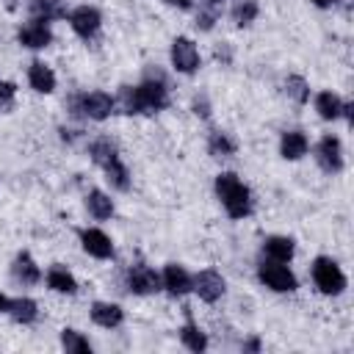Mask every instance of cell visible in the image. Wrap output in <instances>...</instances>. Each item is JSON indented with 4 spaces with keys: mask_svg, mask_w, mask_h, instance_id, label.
<instances>
[{
    "mask_svg": "<svg viewBox=\"0 0 354 354\" xmlns=\"http://www.w3.org/2000/svg\"><path fill=\"white\" fill-rule=\"evenodd\" d=\"M207 149H210L213 158H230V155H235V141L227 133L213 130L210 138H207Z\"/></svg>",
    "mask_w": 354,
    "mask_h": 354,
    "instance_id": "484cf974",
    "label": "cell"
},
{
    "mask_svg": "<svg viewBox=\"0 0 354 354\" xmlns=\"http://www.w3.org/2000/svg\"><path fill=\"white\" fill-rule=\"evenodd\" d=\"M213 22H216V14H213V11H202V14L196 17V28H199V30H210Z\"/></svg>",
    "mask_w": 354,
    "mask_h": 354,
    "instance_id": "d6a6232c",
    "label": "cell"
},
{
    "mask_svg": "<svg viewBox=\"0 0 354 354\" xmlns=\"http://www.w3.org/2000/svg\"><path fill=\"white\" fill-rule=\"evenodd\" d=\"M337 0H313V6H318V8H332Z\"/></svg>",
    "mask_w": 354,
    "mask_h": 354,
    "instance_id": "d590c367",
    "label": "cell"
},
{
    "mask_svg": "<svg viewBox=\"0 0 354 354\" xmlns=\"http://www.w3.org/2000/svg\"><path fill=\"white\" fill-rule=\"evenodd\" d=\"M163 3H166V6H174V8H183V11H188V8L194 6L191 0H163Z\"/></svg>",
    "mask_w": 354,
    "mask_h": 354,
    "instance_id": "e575fe53",
    "label": "cell"
},
{
    "mask_svg": "<svg viewBox=\"0 0 354 354\" xmlns=\"http://www.w3.org/2000/svg\"><path fill=\"white\" fill-rule=\"evenodd\" d=\"M86 207H88V213L97 218V221H105V218H111L113 216V199L108 196V194H102V191H88V196H86Z\"/></svg>",
    "mask_w": 354,
    "mask_h": 354,
    "instance_id": "44dd1931",
    "label": "cell"
},
{
    "mask_svg": "<svg viewBox=\"0 0 354 354\" xmlns=\"http://www.w3.org/2000/svg\"><path fill=\"white\" fill-rule=\"evenodd\" d=\"M61 346L72 354H91V343L77 332V329H64L61 332Z\"/></svg>",
    "mask_w": 354,
    "mask_h": 354,
    "instance_id": "f546056e",
    "label": "cell"
},
{
    "mask_svg": "<svg viewBox=\"0 0 354 354\" xmlns=\"http://www.w3.org/2000/svg\"><path fill=\"white\" fill-rule=\"evenodd\" d=\"M102 171H105V180H108L116 191H127V188H130V174H127V166L122 163V158L113 160L111 166H105Z\"/></svg>",
    "mask_w": 354,
    "mask_h": 354,
    "instance_id": "f1b7e54d",
    "label": "cell"
},
{
    "mask_svg": "<svg viewBox=\"0 0 354 354\" xmlns=\"http://www.w3.org/2000/svg\"><path fill=\"white\" fill-rule=\"evenodd\" d=\"M11 274H14V279L22 282V285H36V282L41 279V271H39L36 260H33L28 252H19V254L14 257V263H11Z\"/></svg>",
    "mask_w": 354,
    "mask_h": 354,
    "instance_id": "2e32d148",
    "label": "cell"
},
{
    "mask_svg": "<svg viewBox=\"0 0 354 354\" xmlns=\"http://www.w3.org/2000/svg\"><path fill=\"white\" fill-rule=\"evenodd\" d=\"M69 25L72 30L80 36V39H91L97 36L100 25H102V14L94 8V6H77L72 14H69Z\"/></svg>",
    "mask_w": 354,
    "mask_h": 354,
    "instance_id": "9c48e42d",
    "label": "cell"
},
{
    "mask_svg": "<svg viewBox=\"0 0 354 354\" xmlns=\"http://www.w3.org/2000/svg\"><path fill=\"white\" fill-rule=\"evenodd\" d=\"M207 3H210V6H218V3H224V0H207Z\"/></svg>",
    "mask_w": 354,
    "mask_h": 354,
    "instance_id": "f35d334b",
    "label": "cell"
},
{
    "mask_svg": "<svg viewBox=\"0 0 354 354\" xmlns=\"http://www.w3.org/2000/svg\"><path fill=\"white\" fill-rule=\"evenodd\" d=\"M91 321L102 329H116L124 321V310L113 301H94L91 304Z\"/></svg>",
    "mask_w": 354,
    "mask_h": 354,
    "instance_id": "9a60e30c",
    "label": "cell"
},
{
    "mask_svg": "<svg viewBox=\"0 0 354 354\" xmlns=\"http://www.w3.org/2000/svg\"><path fill=\"white\" fill-rule=\"evenodd\" d=\"M180 340H183L185 348H191V351H196V354L207 348V335H205L194 321L183 324V329H180Z\"/></svg>",
    "mask_w": 354,
    "mask_h": 354,
    "instance_id": "d4e9b609",
    "label": "cell"
},
{
    "mask_svg": "<svg viewBox=\"0 0 354 354\" xmlns=\"http://www.w3.org/2000/svg\"><path fill=\"white\" fill-rule=\"evenodd\" d=\"M122 113H158L169 105V88L160 72L147 75L138 86H122L119 91Z\"/></svg>",
    "mask_w": 354,
    "mask_h": 354,
    "instance_id": "6da1fadb",
    "label": "cell"
},
{
    "mask_svg": "<svg viewBox=\"0 0 354 354\" xmlns=\"http://www.w3.org/2000/svg\"><path fill=\"white\" fill-rule=\"evenodd\" d=\"M80 243H83V249H86L91 257H97V260L113 257V243H111V238H108L102 230H97V227L80 230Z\"/></svg>",
    "mask_w": 354,
    "mask_h": 354,
    "instance_id": "4fadbf2b",
    "label": "cell"
},
{
    "mask_svg": "<svg viewBox=\"0 0 354 354\" xmlns=\"http://www.w3.org/2000/svg\"><path fill=\"white\" fill-rule=\"evenodd\" d=\"M47 285H50L55 293H66V296L77 293V282H75V277H72L66 268H61V266H53V268L47 271Z\"/></svg>",
    "mask_w": 354,
    "mask_h": 354,
    "instance_id": "7402d4cb",
    "label": "cell"
},
{
    "mask_svg": "<svg viewBox=\"0 0 354 354\" xmlns=\"http://www.w3.org/2000/svg\"><path fill=\"white\" fill-rule=\"evenodd\" d=\"M194 113L202 116V119L210 116V102H207V97H194Z\"/></svg>",
    "mask_w": 354,
    "mask_h": 354,
    "instance_id": "1f68e13d",
    "label": "cell"
},
{
    "mask_svg": "<svg viewBox=\"0 0 354 354\" xmlns=\"http://www.w3.org/2000/svg\"><path fill=\"white\" fill-rule=\"evenodd\" d=\"M28 83L33 91L39 94H50L55 88V72L44 64V61H33L30 69H28Z\"/></svg>",
    "mask_w": 354,
    "mask_h": 354,
    "instance_id": "e0dca14e",
    "label": "cell"
},
{
    "mask_svg": "<svg viewBox=\"0 0 354 354\" xmlns=\"http://www.w3.org/2000/svg\"><path fill=\"white\" fill-rule=\"evenodd\" d=\"M243 348H249V351H260V340H249V343H243Z\"/></svg>",
    "mask_w": 354,
    "mask_h": 354,
    "instance_id": "8d00e7d4",
    "label": "cell"
},
{
    "mask_svg": "<svg viewBox=\"0 0 354 354\" xmlns=\"http://www.w3.org/2000/svg\"><path fill=\"white\" fill-rule=\"evenodd\" d=\"M171 66L183 75H194L199 69V50L188 36H177L171 41Z\"/></svg>",
    "mask_w": 354,
    "mask_h": 354,
    "instance_id": "8992f818",
    "label": "cell"
},
{
    "mask_svg": "<svg viewBox=\"0 0 354 354\" xmlns=\"http://www.w3.org/2000/svg\"><path fill=\"white\" fill-rule=\"evenodd\" d=\"M315 158H318V166L329 174H337L343 169V147H340V138L337 136H324L318 141V149H315Z\"/></svg>",
    "mask_w": 354,
    "mask_h": 354,
    "instance_id": "30bf717a",
    "label": "cell"
},
{
    "mask_svg": "<svg viewBox=\"0 0 354 354\" xmlns=\"http://www.w3.org/2000/svg\"><path fill=\"white\" fill-rule=\"evenodd\" d=\"M14 94H17V86L0 80V108H11L14 105Z\"/></svg>",
    "mask_w": 354,
    "mask_h": 354,
    "instance_id": "4dcf8cb0",
    "label": "cell"
},
{
    "mask_svg": "<svg viewBox=\"0 0 354 354\" xmlns=\"http://www.w3.org/2000/svg\"><path fill=\"white\" fill-rule=\"evenodd\" d=\"M6 310H8V296L0 293V313H6Z\"/></svg>",
    "mask_w": 354,
    "mask_h": 354,
    "instance_id": "74e56055",
    "label": "cell"
},
{
    "mask_svg": "<svg viewBox=\"0 0 354 354\" xmlns=\"http://www.w3.org/2000/svg\"><path fill=\"white\" fill-rule=\"evenodd\" d=\"M17 39H19V44L22 47H30V50H41V47H47L50 41H53V30H50V22H44V19H30V22H25L22 28H19V33H17Z\"/></svg>",
    "mask_w": 354,
    "mask_h": 354,
    "instance_id": "8fae6325",
    "label": "cell"
},
{
    "mask_svg": "<svg viewBox=\"0 0 354 354\" xmlns=\"http://www.w3.org/2000/svg\"><path fill=\"white\" fill-rule=\"evenodd\" d=\"M216 58H218V61H224V64H230V61H232L230 47H227V44H224V47H218V50H216Z\"/></svg>",
    "mask_w": 354,
    "mask_h": 354,
    "instance_id": "836d02e7",
    "label": "cell"
},
{
    "mask_svg": "<svg viewBox=\"0 0 354 354\" xmlns=\"http://www.w3.org/2000/svg\"><path fill=\"white\" fill-rule=\"evenodd\" d=\"M88 152H91V160L97 163V166H111L113 160H119V149L108 141V138H97V141H91V147H88Z\"/></svg>",
    "mask_w": 354,
    "mask_h": 354,
    "instance_id": "603a6c76",
    "label": "cell"
},
{
    "mask_svg": "<svg viewBox=\"0 0 354 354\" xmlns=\"http://www.w3.org/2000/svg\"><path fill=\"white\" fill-rule=\"evenodd\" d=\"M30 14L36 19H44V22L58 19V17H66L64 0H30Z\"/></svg>",
    "mask_w": 354,
    "mask_h": 354,
    "instance_id": "cb8c5ba5",
    "label": "cell"
},
{
    "mask_svg": "<svg viewBox=\"0 0 354 354\" xmlns=\"http://www.w3.org/2000/svg\"><path fill=\"white\" fill-rule=\"evenodd\" d=\"M285 94H288L293 102L304 105V102L310 100V86H307V80H304L301 75H288V77H285Z\"/></svg>",
    "mask_w": 354,
    "mask_h": 354,
    "instance_id": "83f0119b",
    "label": "cell"
},
{
    "mask_svg": "<svg viewBox=\"0 0 354 354\" xmlns=\"http://www.w3.org/2000/svg\"><path fill=\"white\" fill-rule=\"evenodd\" d=\"M315 111H318V116H321V119L335 122V119H340L343 100H340L335 91H321V94L315 97Z\"/></svg>",
    "mask_w": 354,
    "mask_h": 354,
    "instance_id": "ffe728a7",
    "label": "cell"
},
{
    "mask_svg": "<svg viewBox=\"0 0 354 354\" xmlns=\"http://www.w3.org/2000/svg\"><path fill=\"white\" fill-rule=\"evenodd\" d=\"M191 290H196L202 301L213 304V301H218V299L224 296V290H227V282H224V277H221L218 271H213V268H205V271H199V274L194 277V288H191Z\"/></svg>",
    "mask_w": 354,
    "mask_h": 354,
    "instance_id": "ba28073f",
    "label": "cell"
},
{
    "mask_svg": "<svg viewBox=\"0 0 354 354\" xmlns=\"http://www.w3.org/2000/svg\"><path fill=\"white\" fill-rule=\"evenodd\" d=\"M216 194L230 218H246L252 213V191L232 171H221L216 177Z\"/></svg>",
    "mask_w": 354,
    "mask_h": 354,
    "instance_id": "7a4b0ae2",
    "label": "cell"
},
{
    "mask_svg": "<svg viewBox=\"0 0 354 354\" xmlns=\"http://www.w3.org/2000/svg\"><path fill=\"white\" fill-rule=\"evenodd\" d=\"M160 285H163L171 296H185V293H191V288H194V277H191L180 263H169V266L163 268V274H160Z\"/></svg>",
    "mask_w": 354,
    "mask_h": 354,
    "instance_id": "7c38bea8",
    "label": "cell"
},
{
    "mask_svg": "<svg viewBox=\"0 0 354 354\" xmlns=\"http://www.w3.org/2000/svg\"><path fill=\"white\" fill-rule=\"evenodd\" d=\"M313 279L318 285L321 293L326 296H337L346 290V274L340 271V266L332 260V257H315L313 260Z\"/></svg>",
    "mask_w": 354,
    "mask_h": 354,
    "instance_id": "277c9868",
    "label": "cell"
},
{
    "mask_svg": "<svg viewBox=\"0 0 354 354\" xmlns=\"http://www.w3.org/2000/svg\"><path fill=\"white\" fill-rule=\"evenodd\" d=\"M257 0H238L235 6H232V22L238 25V28H246V25H252L254 19H257Z\"/></svg>",
    "mask_w": 354,
    "mask_h": 354,
    "instance_id": "4316f807",
    "label": "cell"
},
{
    "mask_svg": "<svg viewBox=\"0 0 354 354\" xmlns=\"http://www.w3.org/2000/svg\"><path fill=\"white\" fill-rule=\"evenodd\" d=\"M17 324H33L39 318V304L28 296H17V299H8V310H6Z\"/></svg>",
    "mask_w": 354,
    "mask_h": 354,
    "instance_id": "d6986e66",
    "label": "cell"
},
{
    "mask_svg": "<svg viewBox=\"0 0 354 354\" xmlns=\"http://www.w3.org/2000/svg\"><path fill=\"white\" fill-rule=\"evenodd\" d=\"M257 277H260V282H263L266 288H271V290H277V293H293V290L299 288L293 271H290L285 263H277V260L260 263Z\"/></svg>",
    "mask_w": 354,
    "mask_h": 354,
    "instance_id": "5b68a950",
    "label": "cell"
},
{
    "mask_svg": "<svg viewBox=\"0 0 354 354\" xmlns=\"http://www.w3.org/2000/svg\"><path fill=\"white\" fill-rule=\"evenodd\" d=\"M307 149H310V141H307V136L301 130H285L282 133V138H279V155L285 160H299V158L307 155Z\"/></svg>",
    "mask_w": 354,
    "mask_h": 354,
    "instance_id": "5bb4252c",
    "label": "cell"
},
{
    "mask_svg": "<svg viewBox=\"0 0 354 354\" xmlns=\"http://www.w3.org/2000/svg\"><path fill=\"white\" fill-rule=\"evenodd\" d=\"M72 113H80L86 119H94V122H102L113 113L116 108V100L105 91H83V94H75L72 97Z\"/></svg>",
    "mask_w": 354,
    "mask_h": 354,
    "instance_id": "3957f363",
    "label": "cell"
},
{
    "mask_svg": "<svg viewBox=\"0 0 354 354\" xmlns=\"http://www.w3.org/2000/svg\"><path fill=\"white\" fill-rule=\"evenodd\" d=\"M263 252L268 254V260H277V263H288L296 252L293 246V238H285V235H271L263 241Z\"/></svg>",
    "mask_w": 354,
    "mask_h": 354,
    "instance_id": "ac0fdd59",
    "label": "cell"
},
{
    "mask_svg": "<svg viewBox=\"0 0 354 354\" xmlns=\"http://www.w3.org/2000/svg\"><path fill=\"white\" fill-rule=\"evenodd\" d=\"M127 288H130V293H136V296H149V293L160 290L163 285H160V277L155 274V268H149V266H144V263H136V266H130V271H127Z\"/></svg>",
    "mask_w": 354,
    "mask_h": 354,
    "instance_id": "52a82bcc",
    "label": "cell"
}]
</instances>
